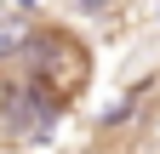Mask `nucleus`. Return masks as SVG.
Masks as SVG:
<instances>
[{"label":"nucleus","mask_w":160,"mask_h":154,"mask_svg":"<svg viewBox=\"0 0 160 154\" xmlns=\"http://www.w3.org/2000/svg\"><path fill=\"white\" fill-rule=\"evenodd\" d=\"M17 63L29 69V86L40 97H52L57 108L74 103L80 91H86V80H92V51L80 46L69 29H34L23 40V51H17Z\"/></svg>","instance_id":"obj_1"},{"label":"nucleus","mask_w":160,"mask_h":154,"mask_svg":"<svg viewBox=\"0 0 160 154\" xmlns=\"http://www.w3.org/2000/svg\"><path fill=\"white\" fill-rule=\"evenodd\" d=\"M23 40H29V23H23V17H0V63H12V57L23 51Z\"/></svg>","instance_id":"obj_2"},{"label":"nucleus","mask_w":160,"mask_h":154,"mask_svg":"<svg viewBox=\"0 0 160 154\" xmlns=\"http://www.w3.org/2000/svg\"><path fill=\"white\" fill-rule=\"evenodd\" d=\"M97 6H103V0H80V12H97Z\"/></svg>","instance_id":"obj_3"},{"label":"nucleus","mask_w":160,"mask_h":154,"mask_svg":"<svg viewBox=\"0 0 160 154\" xmlns=\"http://www.w3.org/2000/svg\"><path fill=\"white\" fill-rule=\"evenodd\" d=\"M0 154H17V148H0Z\"/></svg>","instance_id":"obj_4"}]
</instances>
